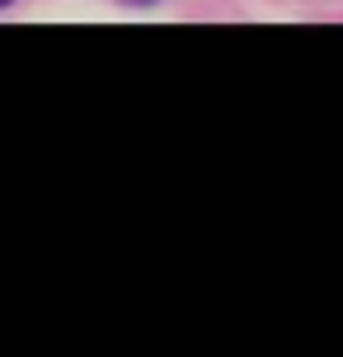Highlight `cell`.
I'll return each instance as SVG.
<instances>
[{
    "instance_id": "obj_1",
    "label": "cell",
    "mask_w": 343,
    "mask_h": 357,
    "mask_svg": "<svg viewBox=\"0 0 343 357\" xmlns=\"http://www.w3.org/2000/svg\"><path fill=\"white\" fill-rule=\"evenodd\" d=\"M118 5H127V10H155L160 0H118Z\"/></svg>"
},
{
    "instance_id": "obj_2",
    "label": "cell",
    "mask_w": 343,
    "mask_h": 357,
    "mask_svg": "<svg viewBox=\"0 0 343 357\" xmlns=\"http://www.w3.org/2000/svg\"><path fill=\"white\" fill-rule=\"evenodd\" d=\"M10 5H19V0H0V10H10Z\"/></svg>"
}]
</instances>
